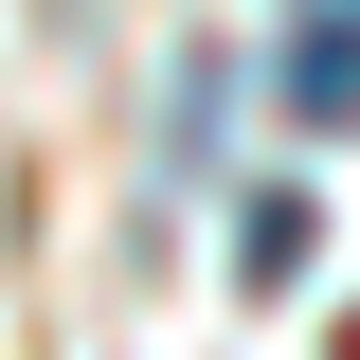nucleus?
<instances>
[{
    "label": "nucleus",
    "mask_w": 360,
    "mask_h": 360,
    "mask_svg": "<svg viewBox=\"0 0 360 360\" xmlns=\"http://www.w3.org/2000/svg\"><path fill=\"white\" fill-rule=\"evenodd\" d=\"M288 108L307 127H360V18H307L288 37Z\"/></svg>",
    "instance_id": "obj_1"
},
{
    "label": "nucleus",
    "mask_w": 360,
    "mask_h": 360,
    "mask_svg": "<svg viewBox=\"0 0 360 360\" xmlns=\"http://www.w3.org/2000/svg\"><path fill=\"white\" fill-rule=\"evenodd\" d=\"M307 252H324V217H307V198H270V217L234 234V270H252V288H288V270H307Z\"/></svg>",
    "instance_id": "obj_2"
}]
</instances>
